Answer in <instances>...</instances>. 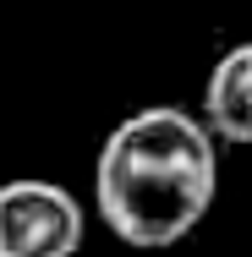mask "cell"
Wrapping results in <instances>:
<instances>
[{
  "mask_svg": "<svg viewBox=\"0 0 252 257\" xmlns=\"http://www.w3.org/2000/svg\"><path fill=\"white\" fill-rule=\"evenodd\" d=\"M203 126L225 143H252V39L214 60L203 82Z\"/></svg>",
  "mask_w": 252,
  "mask_h": 257,
  "instance_id": "cell-3",
  "label": "cell"
},
{
  "mask_svg": "<svg viewBox=\"0 0 252 257\" xmlns=\"http://www.w3.org/2000/svg\"><path fill=\"white\" fill-rule=\"evenodd\" d=\"M82 203L39 175H17L0 186V257H77Z\"/></svg>",
  "mask_w": 252,
  "mask_h": 257,
  "instance_id": "cell-2",
  "label": "cell"
},
{
  "mask_svg": "<svg viewBox=\"0 0 252 257\" xmlns=\"http://www.w3.org/2000/svg\"><path fill=\"white\" fill-rule=\"evenodd\" d=\"M219 197V137L198 115L153 104L126 115L94 159V208L137 252L187 241Z\"/></svg>",
  "mask_w": 252,
  "mask_h": 257,
  "instance_id": "cell-1",
  "label": "cell"
}]
</instances>
